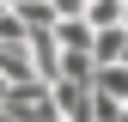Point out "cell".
Listing matches in <instances>:
<instances>
[{
  "label": "cell",
  "instance_id": "1",
  "mask_svg": "<svg viewBox=\"0 0 128 122\" xmlns=\"http://www.w3.org/2000/svg\"><path fill=\"white\" fill-rule=\"evenodd\" d=\"M92 92H98L104 104H116V110H128V67H98Z\"/></svg>",
  "mask_w": 128,
  "mask_h": 122
},
{
  "label": "cell",
  "instance_id": "2",
  "mask_svg": "<svg viewBox=\"0 0 128 122\" xmlns=\"http://www.w3.org/2000/svg\"><path fill=\"white\" fill-rule=\"evenodd\" d=\"M116 122H128V110H116Z\"/></svg>",
  "mask_w": 128,
  "mask_h": 122
}]
</instances>
